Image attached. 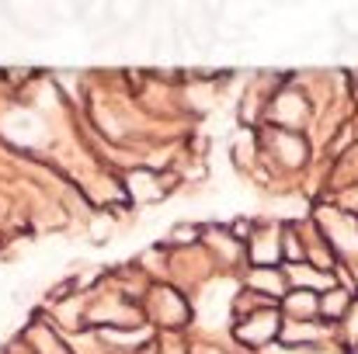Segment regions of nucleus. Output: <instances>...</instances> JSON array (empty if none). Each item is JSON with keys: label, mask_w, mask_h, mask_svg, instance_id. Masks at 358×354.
<instances>
[{"label": "nucleus", "mask_w": 358, "mask_h": 354, "mask_svg": "<svg viewBox=\"0 0 358 354\" xmlns=\"http://www.w3.org/2000/svg\"><path fill=\"white\" fill-rule=\"evenodd\" d=\"M237 341L243 348H268L282 334V316L275 306H237Z\"/></svg>", "instance_id": "obj_1"}, {"label": "nucleus", "mask_w": 358, "mask_h": 354, "mask_svg": "<svg viewBox=\"0 0 358 354\" xmlns=\"http://www.w3.org/2000/svg\"><path fill=\"white\" fill-rule=\"evenodd\" d=\"M320 226V236L327 243V250H334L338 257L345 260H358V216L348 212V209H327L324 212V223Z\"/></svg>", "instance_id": "obj_2"}, {"label": "nucleus", "mask_w": 358, "mask_h": 354, "mask_svg": "<svg viewBox=\"0 0 358 354\" xmlns=\"http://www.w3.org/2000/svg\"><path fill=\"white\" fill-rule=\"evenodd\" d=\"M268 118L278 125V128H285V132H296L299 125H306V118H310V105H306V98L299 94V91H292V87H282V91H275V98H268Z\"/></svg>", "instance_id": "obj_3"}, {"label": "nucleus", "mask_w": 358, "mask_h": 354, "mask_svg": "<svg viewBox=\"0 0 358 354\" xmlns=\"http://www.w3.org/2000/svg\"><path fill=\"white\" fill-rule=\"evenodd\" d=\"M247 257L254 267H278L282 264V226H250L247 233Z\"/></svg>", "instance_id": "obj_4"}, {"label": "nucleus", "mask_w": 358, "mask_h": 354, "mask_svg": "<svg viewBox=\"0 0 358 354\" xmlns=\"http://www.w3.org/2000/svg\"><path fill=\"white\" fill-rule=\"evenodd\" d=\"M247 292L257 295V299H264V302H271V299H282L289 292V281H285L282 267H250Z\"/></svg>", "instance_id": "obj_5"}, {"label": "nucleus", "mask_w": 358, "mask_h": 354, "mask_svg": "<svg viewBox=\"0 0 358 354\" xmlns=\"http://www.w3.org/2000/svg\"><path fill=\"white\" fill-rule=\"evenodd\" d=\"M285 281L292 285V288H303V292H313L317 295V288H324V292H331L338 281L327 274V271H320L317 264H310V260H299V264H289L285 271Z\"/></svg>", "instance_id": "obj_6"}, {"label": "nucleus", "mask_w": 358, "mask_h": 354, "mask_svg": "<svg viewBox=\"0 0 358 354\" xmlns=\"http://www.w3.org/2000/svg\"><path fill=\"white\" fill-rule=\"evenodd\" d=\"M268 149L275 153V160L282 167H303L306 163V139L299 132H285L278 128L271 139H268Z\"/></svg>", "instance_id": "obj_7"}, {"label": "nucleus", "mask_w": 358, "mask_h": 354, "mask_svg": "<svg viewBox=\"0 0 358 354\" xmlns=\"http://www.w3.org/2000/svg\"><path fill=\"white\" fill-rule=\"evenodd\" d=\"M282 313H285V320H299V323L320 320V295L303 292V288H289L282 295Z\"/></svg>", "instance_id": "obj_8"}, {"label": "nucleus", "mask_w": 358, "mask_h": 354, "mask_svg": "<svg viewBox=\"0 0 358 354\" xmlns=\"http://www.w3.org/2000/svg\"><path fill=\"white\" fill-rule=\"evenodd\" d=\"M348 306H352V292L341 288V285H334L331 292L320 295V320H327V323H341L345 313H348Z\"/></svg>", "instance_id": "obj_9"}, {"label": "nucleus", "mask_w": 358, "mask_h": 354, "mask_svg": "<svg viewBox=\"0 0 358 354\" xmlns=\"http://www.w3.org/2000/svg\"><path fill=\"white\" fill-rule=\"evenodd\" d=\"M341 330H345V341L352 348H358V299H352V306H348V313L341 320Z\"/></svg>", "instance_id": "obj_10"}]
</instances>
